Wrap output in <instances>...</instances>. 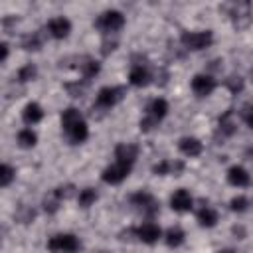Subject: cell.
I'll list each match as a JSON object with an SVG mask.
<instances>
[{
	"mask_svg": "<svg viewBox=\"0 0 253 253\" xmlns=\"http://www.w3.org/2000/svg\"><path fill=\"white\" fill-rule=\"evenodd\" d=\"M61 126H63L65 136H67L69 142H73V144H81V142H85L87 136H89L87 123L83 121L81 113H79L75 107H67V109L61 113Z\"/></svg>",
	"mask_w": 253,
	"mask_h": 253,
	"instance_id": "1",
	"label": "cell"
},
{
	"mask_svg": "<svg viewBox=\"0 0 253 253\" xmlns=\"http://www.w3.org/2000/svg\"><path fill=\"white\" fill-rule=\"evenodd\" d=\"M219 10L227 12V16L231 18V24L235 30H247L253 22V10L249 2H231V4H223Z\"/></svg>",
	"mask_w": 253,
	"mask_h": 253,
	"instance_id": "2",
	"label": "cell"
},
{
	"mask_svg": "<svg viewBox=\"0 0 253 253\" xmlns=\"http://www.w3.org/2000/svg\"><path fill=\"white\" fill-rule=\"evenodd\" d=\"M166 113H168V103L164 101V99H154L148 107H146V115L140 119V130H150V128H154L164 117H166Z\"/></svg>",
	"mask_w": 253,
	"mask_h": 253,
	"instance_id": "3",
	"label": "cell"
},
{
	"mask_svg": "<svg viewBox=\"0 0 253 253\" xmlns=\"http://www.w3.org/2000/svg\"><path fill=\"white\" fill-rule=\"evenodd\" d=\"M180 42L186 49H192V51H200V49H206L213 43V34L210 30H202V32H182L180 36Z\"/></svg>",
	"mask_w": 253,
	"mask_h": 253,
	"instance_id": "4",
	"label": "cell"
},
{
	"mask_svg": "<svg viewBox=\"0 0 253 253\" xmlns=\"http://www.w3.org/2000/svg\"><path fill=\"white\" fill-rule=\"evenodd\" d=\"M123 26H125V16H123L119 10H107V12H103V14L95 20V28L101 30L105 36L119 32Z\"/></svg>",
	"mask_w": 253,
	"mask_h": 253,
	"instance_id": "5",
	"label": "cell"
},
{
	"mask_svg": "<svg viewBox=\"0 0 253 253\" xmlns=\"http://www.w3.org/2000/svg\"><path fill=\"white\" fill-rule=\"evenodd\" d=\"M79 247L81 243L73 233H57L47 241V249L51 253H75Z\"/></svg>",
	"mask_w": 253,
	"mask_h": 253,
	"instance_id": "6",
	"label": "cell"
},
{
	"mask_svg": "<svg viewBox=\"0 0 253 253\" xmlns=\"http://www.w3.org/2000/svg\"><path fill=\"white\" fill-rule=\"evenodd\" d=\"M130 204H132L136 210H140L146 217H154V215L158 213V202H156V198H154L152 194L144 192V190L132 194V196H130Z\"/></svg>",
	"mask_w": 253,
	"mask_h": 253,
	"instance_id": "7",
	"label": "cell"
},
{
	"mask_svg": "<svg viewBox=\"0 0 253 253\" xmlns=\"http://www.w3.org/2000/svg\"><path fill=\"white\" fill-rule=\"evenodd\" d=\"M123 95H125V89L123 87H103L97 93L95 105L99 109H111V107H115L123 99Z\"/></svg>",
	"mask_w": 253,
	"mask_h": 253,
	"instance_id": "8",
	"label": "cell"
},
{
	"mask_svg": "<svg viewBox=\"0 0 253 253\" xmlns=\"http://www.w3.org/2000/svg\"><path fill=\"white\" fill-rule=\"evenodd\" d=\"M130 168H132V166L115 160V164H111V166H107V168L103 170L101 178H103V182H107V184H121V182L130 174Z\"/></svg>",
	"mask_w": 253,
	"mask_h": 253,
	"instance_id": "9",
	"label": "cell"
},
{
	"mask_svg": "<svg viewBox=\"0 0 253 253\" xmlns=\"http://www.w3.org/2000/svg\"><path fill=\"white\" fill-rule=\"evenodd\" d=\"M213 89H215V79L211 75H206V73L194 75V79H192V91L198 97H208V95H211Z\"/></svg>",
	"mask_w": 253,
	"mask_h": 253,
	"instance_id": "10",
	"label": "cell"
},
{
	"mask_svg": "<svg viewBox=\"0 0 253 253\" xmlns=\"http://www.w3.org/2000/svg\"><path fill=\"white\" fill-rule=\"evenodd\" d=\"M136 154H138V148L132 142H121V144L115 146V160L117 162H123V164L132 166L134 160H136Z\"/></svg>",
	"mask_w": 253,
	"mask_h": 253,
	"instance_id": "11",
	"label": "cell"
},
{
	"mask_svg": "<svg viewBox=\"0 0 253 253\" xmlns=\"http://www.w3.org/2000/svg\"><path fill=\"white\" fill-rule=\"evenodd\" d=\"M192 196H190V192L188 190H184V188H180V190H176L172 196H170V208L174 210V211H180V213H184V211H190L192 210Z\"/></svg>",
	"mask_w": 253,
	"mask_h": 253,
	"instance_id": "12",
	"label": "cell"
},
{
	"mask_svg": "<svg viewBox=\"0 0 253 253\" xmlns=\"http://www.w3.org/2000/svg\"><path fill=\"white\" fill-rule=\"evenodd\" d=\"M134 233H136V237H138L142 243H148V245L156 243V241L160 239V235H162L160 227H158L156 223H152V221L142 223L140 227H136V229H134Z\"/></svg>",
	"mask_w": 253,
	"mask_h": 253,
	"instance_id": "13",
	"label": "cell"
},
{
	"mask_svg": "<svg viewBox=\"0 0 253 253\" xmlns=\"http://www.w3.org/2000/svg\"><path fill=\"white\" fill-rule=\"evenodd\" d=\"M47 32H49L51 38H55V40H63V38H67L69 32H71V22H69L67 18H63V16L53 18V20L47 22Z\"/></svg>",
	"mask_w": 253,
	"mask_h": 253,
	"instance_id": "14",
	"label": "cell"
},
{
	"mask_svg": "<svg viewBox=\"0 0 253 253\" xmlns=\"http://www.w3.org/2000/svg\"><path fill=\"white\" fill-rule=\"evenodd\" d=\"M182 172H184V162L182 160H162V162L152 166V174H156V176H168V174L180 176Z\"/></svg>",
	"mask_w": 253,
	"mask_h": 253,
	"instance_id": "15",
	"label": "cell"
},
{
	"mask_svg": "<svg viewBox=\"0 0 253 253\" xmlns=\"http://www.w3.org/2000/svg\"><path fill=\"white\" fill-rule=\"evenodd\" d=\"M178 148H180V152H182L184 156H190V158L200 156V154H202V150H204L202 142H200L198 138H194V136H184V138H180Z\"/></svg>",
	"mask_w": 253,
	"mask_h": 253,
	"instance_id": "16",
	"label": "cell"
},
{
	"mask_svg": "<svg viewBox=\"0 0 253 253\" xmlns=\"http://www.w3.org/2000/svg\"><path fill=\"white\" fill-rule=\"evenodd\" d=\"M227 182L231 186H237V188H243V186H249L251 184V176L249 172L243 168V166H231L227 170Z\"/></svg>",
	"mask_w": 253,
	"mask_h": 253,
	"instance_id": "17",
	"label": "cell"
},
{
	"mask_svg": "<svg viewBox=\"0 0 253 253\" xmlns=\"http://www.w3.org/2000/svg\"><path fill=\"white\" fill-rule=\"evenodd\" d=\"M128 81H130V85H134V87H144V85H148V81H150V73H148V69H146L144 65L134 63V65L130 67Z\"/></svg>",
	"mask_w": 253,
	"mask_h": 253,
	"instance_id": "18",
	"label": "cell"
},
{
	"mask_svg": "<svg viewBox=\"0 0 253 253\" xmlns=\"http://www.w3.org/2000/svg\"><path fill=\"white\" fill-rule=\"evenodd\" d=\"M22 119H24L26 125H36V123H40L43 119V111H42V107L38 103H28L24 107V111H22Z\"/></svg>",
	"mask_w": 253,
	"mask_h": 253,
	"instance_id": "19",
	"label": "cell"
},
{
	"mask_svg": "<svg viewBox=\"0 0 253 253\" xmlns=\"http://www.w3.org/2000/svg\"><path fill=\"white\" fill-rule=\"evenodd\" d=\"M99 69H101V63L99 61H95V59H91V57H81L79 59V71H81V75H83V79H91V77H95L97 73H99Z\"/></svg>",
	"mask_w": 253,
	"mask_h": 253,
	"instance_id": "20",
	"label": "cell"
},
{
	"mask_svg": "<svg viewBox=\"0 0 253 253\" xmlns=\"http://www.w3.org/2000/svg\"><path fill=\"white\" fill-rule=\"evenodd\" d=\"M231 117H233V109H227V111L219 117V121H217L219 132H221L223 136H231V134L237 130V126H235V123L231 121Z\"/></svg>",
	"mask_w": 253,
	"mask_h": 253,
	"instance_id": "21",
	"label": "cell"
},
{
	"mask_svg": "<svg viewBox=\"0 0 253 253\" xmlns=\"http://www.w3.org/2000/svg\"><path fill=\"white\" fill-rule=\"evenodd\" d=\"M198 221H200L202 227H213L217 223V211L211 210V208H208V206H204L198 211Z\"/></svg>",
	"mask_w": 253,
	"mask_h": 253,
	"instance_id": "22",
	"label": "cell"
},
{
	"mask_svg": "<svg viewBox=\"0 0 253 253\" xmlns=\"http://www.w3.org/2000/svg\"><path fill=\"white\" fill-rule=\"evenodd\" d=\"M42 43H43V40H42L40 32H32V34L24 36V40H22V47L26 51H38L42 47Z\"/></svg>",
	"mask_w": 253,
	"mask_h": 253,
	"instance_id": "23",
	"label": "cell"
},
{
	"mask_svg": "<svg viewBox=\"0 0 253 253\" xmlns=\"http://www.w3.org/2000/svg\"><path fill=\"white\" fill-rule=\"evenodd\" d=\"M184 237H186V233H184L180 227H170V229L166 231V235H164L168 247H180V245L184 243Z\"/></svg>",
	"mask_w": 253,
	"mask_h": 253,
	"instance_id": "24",
	"label": "cell"
},
{
	"mask_svg": "<svg viewBox=\"0 0 253 253\" xmlns=\"http://www.w3.org/2000/svg\"><path fill=\"white\" fill-rule=\"evenodd\" d=\"M36 142H38V136L32 128H22L18 132V144L22 148H32V146H36Z\"/></svg>",
	"mask_w": 253,
	"mask_h": 253,
	"instance_id": "25",
	"label": "cell"
},
{
	"mask_svg": "<svg viewBox=\"0 0 253 253\" xmlns=\"http://www.w3.org/2000/svg\"><path fill=\"white\" fill-rule=\"evenodd\" d=\"M36 75H38V69H36V65H34V63H26L24 67H20V69H18V81H20V83L34 81V79H36Z\"/></svg>",
	"mask_w": 253,
	"mask_h": 253,
	"instance_id": "26",
	"label": "cell"
},
{
	"mask_svg": "<svg viewBox=\"0 0 253 253\" xmlns=\"http://www.w3.org/2000/svg\"><path fill=\"white\" fill-rule=\"evenodd\" d=\"M77 202H79L81 208H89V206H93V204L97 202V192H95L93 188H85V190L79 192Z\"/></svg>",
	"mask_w": 253,
	"mask_h": 253,
	"instance_id": "27",
	"label": "cell"
},
{
	"mask_svg": "<svg viewBox=\"0 0 253 253\" xmlns=\"http://www.w3.org/2000/svg\"><path fill=\"white\" fill-rule=\"evenodd\" d=\"M87 85H89V81L87 79H81V81H75V83H65V89H67V93L71 97H81L85 93Z\"/></svg>",
	"mask_w": 253,
	"mask_h": 253,
	"instance_id": "28",
	"label": "cell"
},
{
	"mask_svg": "<svg viewBox=\"0 0 253 253\" xmlns=\"http://www.w3.org/2000/svg\"><path fill=\"white\" fill-rule=\"evenodd\" d=\"M14 178H16V170L10 164H2V168H0V186L2 188L10 186Z\"/></svg>",
	"mask_w": 253,
	"mask_h": 253,
	"instance_id": "29",
	"label": "cell"
},
{
	"mask_svg": "<svg viewBox=\"0 0 253 253\" xmlns=\"http://www.w3.org/2000/svg\"><path fill=\"white\" fill-rule=\"evenodd\" d=\"M223 85H225L233 95H237V93L243 91V85H245V83H243V79H241L239 75H229V77L223 81Z\"/></svg>",
	"mask_w": 253,
	"mask_h": 253,
	"instance_id": "30",
	"label": "cell"
},
{
	"mask_svg": "<svg viewBox=\"0 0 253 253\" xmlns=\"http://www.w3.org/2000/svg\"><path fill=\"white\" fill-rule=\"evenodd\" d=\"M229 208H231V211H235V213H243V211H247V208H249V200H247L245 196H235V198H231Z\"/></svg>",
	"mask_w": 253,
	"mask_h": 253,
	"instance_id": "31",
	"label": "cell"
},
{
	"mask_svg": "<svg viewBox=\"0 0 253 253\" xmlns=\"http://www.w3.org/2000/svg\"><path fill=\"white\" fill-rule=\"evenodd\" d=\"M59 202H61V200L51 192L49 196L43 198V204H42V206H43V210H45L47 213H55V211L59 210Z\"/></svg>",
	"mask_w": 253,
	"mask_h": 253,
	"instance_id": "32",
	"label": "cell"
},
{
	"mask_svg": "<svg viewBox=\"0 0 253 253\" xmlns=\"http://www.w3.org/2000/svg\"><path fill=\"white\" fill-rule=\"evenodd\" d=\"M34 217H36V211H34L32 208H26V206H22V208L16 211V219H18L20 223H30Z\"/></svg>",
	"mask_w": 253,
	"mask_h": 253,
	"instance_id": "33",
	"label": "cell"
},
{
	"mask_svg": "<svg viewBox=\"0 0 253 253\" xmlns=\"http://www.w3.org/2000/svg\"><path fill=\"white\" fill-rule=\"evenodd\" d=\"M53 194H55L59 200H67V198H71V196L75 194V186H73V184H63V186H57V188L53 190Z\"/></svg>",
	"mask_w": 253,
	"mask_h": 253,
	"instance_id": "34",
	"label": "cell"
},
{
	"mask_svg": "<svg viewBox=\"0 0 253 253\" xmlns=\"http://www.w3.org/2000/svg\"><path fill=\"white\" fill-rule=\"evenodd\" d=\"M115 47H117V40L113 38V40H109V36L103 40V43H101V53L103 55H109L111 51H115Z\"/></svg>",
	"mask_w": 253,
	"mask_h": 253,
	"instance_id": "35",
	"label": "cell"
},
{
	"mask_svg": "<svg viewBox=\"0 0 253 253\" xmlns=\"http://www.w3.org/2000/svg\"><path fill=\"white\" fill-rule=\"evenodd\" d=\"M241 117H243V121L253 128V105H245L243 111H241Z\"/></svg>",
	"mask_w": 253,
	"mask_h": 253,
	"instance_id": "36",
	"label": "cell"
},
{
	"mask_svg": "<svg viewBox=\"0 0 253 253\" xmlns=\"http://www.w3.org/2000/svg\"><path fill=\"white\" fill-rule=\"evenodd\" d=\"M0 47H2V55H0V61H6V57H8V43H2Z\"/></svg>",
	"mask_w": 253,
	"mask_h": 253,
	"instance_id": "37",
	"label": "cell"
},
{
	"mask_svg": "<svg viewBox=\"0 0 253 253\" xmlns=\"http://www.w3.org/2000/svg\"><path fill=\"white\" fill-rule=\"evenodd\" d=\"M231 231H233L235 235H239V239H243V235H245V229H243V227H237V225H235Z\"/></svg>",
	"mask_w": 253,
	"mask_h": 253,
	"instance_id": "38",
	"label": "cell"
},
{
	"mask_svg": "<svg viewBox=\"0 0 253 253\" xmlns=\"http://www.w3.org/2000/svg\"><path fill=\"white\" fill-rule=\"evenodd\" d=\"M219 253H235L233 249H223V251H219Z\"/></svg>",
	"mask_w": 253,
	"mask_h": 253,
	"instance_id": "39",
	"label": "cell"
},
{
	"mask_svg": "<svg viewBox=\"0 0 253 253\" xmlns=\"http://www.w3.org/2000/svg\"><path fill=\"white\" fill-rule=\"evenodd\" d=\"M251 79H253V69H251Z\"/></svg>",
	"mask_w": 253,
	"mask_h": 253,
	"instance_id": "40",
	"label": "cell"
},
{
	"mask_svg": "<svg viewBox=\"0 0 253 253\" xmlns=\"http://www.w3.org/2000/svg\"><path fill=\"white\" fill-rule=\"evenodd\" d=\"M99 253H107V251H99Z\"/></svg>",
	"mask_w": 253,
	"mask_h": 253,
	"instance_id": "41",
	"label": "cell"
}]
</instances>
